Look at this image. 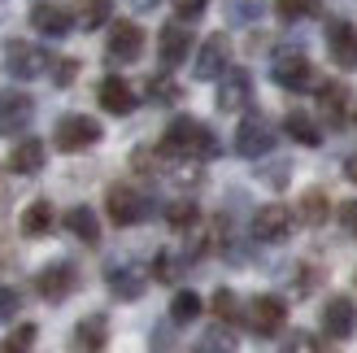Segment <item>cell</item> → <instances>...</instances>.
Instances as JSON below:
<instances>
[{
    "label": "cell",
    "instance_id": "8",
    "mask_svg": "<svg viewBox=\"0 0 357 353\" xmlns=\"http://www.w3.org/2000/svg\"><path fill=\"white\" fill-rule=\"evenodd\" d=\"M271 149H275V127L261 114H248L236 131V153L240 157H266Z\"/></svg>",
    "mask_w": 357,
    "mask_h": 353
},
{
    "label": "cell",
    "instance_id": "18",
    "mask_svg": "<svg viewBox=\"0 0 357 353\" xmlns=\"http://www.w3.org/2000/svg\"><path fill=\"white\" fill-rule=\"evenodd\" d=\"M139 52H144V31H139L135 22H118V27L109 31V61L127 66V61L139 57Z\"/></svg>",
    "mask_w": 357,
    "mask_h": 353
},
{
    "label": "cell",
    "instance_id": "20",
    "mask_svg": "<svg viewBox=\"0 0 357 353\" xmlns=\"http://www.w3.org/2000/svg\"><path fill=\"white\" fill-rule=\"evenodd\" d=\"M96 96H100V110L105 114H131L135 110V92H131V83L127 79H105L100 87H96Z\"/></svg>",
    "mask_w": 357,
    "mask_h": 353
},
{
    "label": "cell",
    "instance_id": "37",
    "mask_svg": "<svg viewBox=\"0 0 357 353\" xmlns=\"http://www.w3.org/2000/svg\"><path fill=\"white\" fill-rule=\"evenodd\" d=\"M153 279H162V284H174V279H178V262H174V253H157V262H153Z\"/></svg>",
    "mask_w": 357,
    "mask_h": 353
},
{
    "label": "cell",
    "instance_id": "40",
    "mask_svg": "<svg viewBox=\"0 0 357 353\" xmlns=\"http://www.w3.org/2000/svg\"><path fill=\"white\" fill-rule=\"evenodd\" d=\"M340 223H344V232L357 236V201H344V205H340Z\"/></svg>",
    "mask_w": 357,
    "mask_h": 353
},
{
    "label": "cell",
    "instance_id": "41",
    "mask_svg": "<svg viewBox=\"0 0 357 353\" xmlns=\"http://www.w3.org/2000/svg\"><path fill=\"white\" fill-rule=\"evenodd\" d=\"M75 75H79V66H75V61H61L57 70H52V79H57V87H66V83L75 79Z\"/></svg>",
    "mask_w": 357,
    "mask_h": 353
},
{
    "label": "cell",
    "instance_id": "29",
    "mask_svg": "<svg viewBox=\"0 0 357 353\" xmlns=\"http://www.w3.org/2000/svg\"><path fill=\"white\" fill-rule=\"evenodd\" d=\"M192 353H236V336H231L227 327H213L192 345Z\"/></svg>",
    "mask_w": 357,
    "mask_h": 353
},
{
    "label": "cell",
    "instance_id": "26",
    "mask_svg": "<svg viewBox=\"0 0 357 353\" xmlns=\"http://www.w3.org/2000/svg\"><path fill=\"white\" fill-rule=\"evenodd\" d=\"M52 232V205L48 201H31L22 209V236H48Z\"/></svg>",
    "mask_w": 357,
    "mask_h": 353
},
{
    "label": "cell",
    "instance_id": "17",
    "mask_svg": "<svg viewBox=\"0 0 357 353\" xmlns=\"http://www.w3.org/2000/svg\"><path fill=\"white\" fill-rule=\"evenodd\" d=\"M31 27L40 35H48V40H61V35H70V27H75V13L52 5V0H40L35 13H31Z\"/></svg>",
    "mask_w": 357,
    "mask_h": 353
},
{
    "label": "cell",
    "instance_id": "27",
    "mask_svg": "<svg viewBox=\"0 0 357 353\" xmlns=\"http://www.w3.org/2000/svg\"><path fill=\"white\" fill-rule=\"evenodd\" d=\"M283 131H288L296 144H305V149L323 144V131L314 127V118H310V114H288V118H283Z\"/></svg>",
    "mask_w": 357,
    "mask_h": 353
},
{
    "label": "cell",
    "instance_id": "31",
    "mask_svg": "<svg viewBox=\"0 0 357 353\" xmlns=\"http://www.w3.org/2000/svg\"><path fill=\"white\" fill-rule=\"evenodd\" d=\"M35 336H40V327H35V323H22V327H17L5 345H0V353H31Z\"/></svg>",
    "mask_w": 357,
    "mask_h": 353
},
{
    "label": "cell",
    "instance_id": "36",
    "mask_svg": "<svg viewBox=\"0 0 357 353\" xmlns=\"http://www.w3.org/2000/svg\"><path fill=\"white\" fill-rule=\"evenodd\" d=\"M279 353H323V345H318L310 331H296V336L283 340V349H279Z\"/></svg>",
    "mask_w": 357,
    "mask_h": 353
},
{
    "label": "cell",
    "instance_id": "38",
    "mask_svg": "<svg viewBox=\"0 0 357 353\" xmlns=\"http://www.w3.org/2000/svg\"><path fill=\"white\" fill-rule=\"evenodd\" d=\"M17 306H22V301H17V292H13V288H5V284H0V323H13V314H17Z\"/></svg>",
    "mask_w": 357,
    "mask_h": 353
},
{
    "label": "cell",
    "instance_id": "11",
    "mask_svg": "<svg viewBox=\"0 0 357 353\" xmlns=\"http://www.w3.org/2000/svg\"><path fill=\"white\" fill-rule=\"evenodd\" d=\"M227 61H231V44L222 31H213L209 40L201 44V52H196V79H222L227 75Z\"/></svg>",
    "mask_w": 357,
    "mask_h": 353
},
{
    "label": "cell",
    "instance_id": "33",
    "mask_svg": "<svg viewBox=\"0 0 357 353\" xmlns=\"http://www.w3.org/2000/svg\"><path fill=\"white\" fill-rule=\"evenodd\" d=\"M279 17H288V22H296V17H314L318 13V0H275Z\"/></svg>",
    "mask_w": 357,
    "mask_h": 353
},
{
    "label": "cell",
    "instance_id": "30",
    "mask_svg": "<svg viewBox=\"0 0 357 353\" xmlns=\"http://www.w3.org/2000/svg\"><path fill=\"white\" fill-rule=\"evenodd\" d=\"M261 13H266V0H227V17H231V22H240V27L257 22Z\"/></svg>",
    "mask_w": 357,
    "mask_h": 353
},
{
    "label": "cell",
    "instance_id": "5",
    "mask_svg": "<svg viewBox=\"0 0 357 353\" xmlns=\"http://www.w3.org/2000/svg\"><path fill=\"white\" fill-rule=\"evenodd\" d=\"M283 323H288V306H283V296H253V306H248V327H253V336H279Z\"/></svg>",
    "mask_w": 357,
    "mask_h": 353
},
{
    "label": "cell",
    "instance_id": "42",
    "mask_svg": "<svg viewBox=\"0 0 357 353\" xmlns=\"http://www.w3.org/2000/svg\"><path fill=\"white\" fill-rule=\"evenodd\" d=\"M344 174H349V183H357V153H353L349 162H344Z\"/></svg>",
    "mask_w": 357,
    "mask_h": 353
},
{
    "label": "cell",
    "instance_id": "24",
    "mask_svg": "<svg viewBox=\"0 0 357 353\" xmlns=\"http://www.w3.org/2000/svg\"><path fill=\"white\" fill-rule=\"evenodd\" d=\"M109 13H114V0H79V5H75V22L83 31H96V27L109 22Z\"/></svg>",
    "mask_w": 357,
    "mask_h": 353
},
{
    "label": "cell",
    "instance_id": "13",
    "mask_svg": "<svg viewBox=\"0 0 357 353\" xmlns=\"http://www.w3.org/2000/svg\"><path fill=\"white\" fill-rule=\"evenodd\" d=\"M105 345H109V319L105 314H87L70 331V353H100Z\"/></svg>",
    "mask_w": 357,
    "mask_h": 353
},
{
    "label": "cell",
    "instance_id": "25",
    "mask_svg": "<svg viewBox=\"0 0 357 353\" xmlns=\"http://www.w3.org/2000/svg\"><path fill=\"white\" fill-rule=\"evenodd\" d=\"M66 227H70V232H75L83 244H96V240H100V223H96V214H92L87 205H75V209H70V214H66Z\"/></svg>",
    "mask_w": 357,
    "mask_h": 353
},
{
    "label": "cell",
    "instance_id": "22",
    "mask_svg": "<svg viewBox=\"0 0 357 353\" xmlns=\"http://www.w3.org/2000/svg\"><path fill=\"white\" fill-rule=\"evenodd\" d=\"M318 110H323V118L331 122V127H344V110H349V92L340 83H323L318 87Z\"/></svg>",
    "mask_w": 357,
    "mask_h": 353
},
{
    "label": "cell",
    "instance_id": "2",
    "mask_svg": "<svg viewBox=\"0 0 357 353\" xmlns=\"http://www.w3.org/2000/svg\"><path fill=\"white\" fill-rule=\"evenodd\" d=\"M105 209H109V218L118 227H135V223H144L153 214V201L144 197V192H135L127 183H114L109 188V197H105Z\"/></svg>",
    "mask_w": 357,
    "mask_h": 353
},
{
    "label": "cell",
    "instance_id": "32",
    "mask_svg": "<svg viewBox=\"0 0 357 353\" xmlns=\"http://www.w3.org/2000/svg\"><path fill=\"white\" fill-rule=\"evenodd\" d=\"M213 314H218L222 323H236V319H240V301H236V292H231V288H218V292H213Z\"/></svg>",
    "mask_w": 357,
    "mask_h": 353
},
{
    "label": "cell",
    "instance_id": "28",
    "mask_svg": "<svg viewBox=\"0 0 357 353\" xmlns=\"http://www.w3.org/2000/svg\"><path fill=\"white\" fill-rule=\"evenodd\" d=\"M201 296H196L192 288L183 292H174V301H170V323H196V314H201Z\"/></svg>",
    "mask_w": 357,
    "mask_h": 353
},
{
    "label": "cell",
    "instance_id": "21",
    "mask_svg": "<svg viewBox=\"0 0 357 353\" xmlns=\"http://www.w3.org/2000/svg\"><path fill=\"white\" fill-rule=\"evenodd\" d=\"M109 292L118 296V301H135V296H144V275L131 271V266H109Z\"/></svg>",
    "mask_w": 357,
    "mask_h": 353
},
{
    "label": "cell",
    "instance_id": "7",
    "mask_svg": "<svg viewBox=\"0 0 357 353\" xmlns=\"http://www.w3.org/2000/svg\"><path fill=\"white\" fill-rule=\"evenodd\" d=\"M292 223H296V214L288 205H261L257 214H253V236L261 240V244H283L292 236Z\"/></svg>",
    "mask_w": 357,
    "mask_h": 353
},
{
    "label": "cell",
    "instance_id": "6",
    "mask_svg": "<svg viewBox=\"0 0 357 353\" xmlns=\"http://www.w3.org/2000/svg\"><path fill=\"white\" fill-rule=\"evenodd\" d=\"M5 70L13 79H40L44 70H48V52L44 48H35V44H26V40H13L9 48H5Z\"/></svg>",
    "mask_w": 357,
    "mask_h": 353
},
{
    "label": "cell",
    "instance_id": "9",
    "mask_svg": "<svg viewBox=\"0 0 357 353\" xmlns=\"http://www.w3.org/2000/svg\"><path fill=\"white\" fill-rule=\"evenodd\" d=\"M75 288H79V271L70 266V262H52V266H44L35 275V292H40L44 301H66Z\"/></svg>",
    "mask_w": 357,
    "mask_h": 353
},
{
    "label": "cell",
    "instance_id": "19",
    "mask_svg": "<svg viewBox=\"0 0 357 353\" xmlns=\"http://www.w3.org/2000/svg\"><path fill=\"white\" fill-rule=\"evenodd\" d=\"M44 140H35V135H26V140H17L13 144V153H9V170L13 174H40L44 170Z\"/></svg>",
    "mask_w": 357,
    "mask_h": 353
},
{
    "label": "cell",
    "instance_id": "12",
    "mask_svg": "<svg viewBox=\"0 0 357 353\" xmlns=\"http://www.w3.org/2000/svg\"><path fill=\"white\" fill-rule=\"evenodd\" d=\"M327 48L340 70H357V27L353 22H344V17L327 22Z\"/></svg>",
    "mask_w": 357,
    "mask_h": 353
},
{
    "label": "cell",
    "instance_id": "1",
    "mask_svg": "<svg viewBox=\"0 0 357 353\" xmlns=\"http://www.w3.org/2000/svg\"><path fill=\"white\" fill-rule=\"evenodd\" d=\"M162 153L166 157H183V162H201V157H213L218 153V140L205 122L196 118H174L166 135H162Z\"/></svg>",
    "mask_w": 357,
    "mask_h": 353
},
{
    "label": "cell",
    "instance_id": "39",
    "mask_svg": "<svg viewBox=\"0 0 357 353\" xmlns=\"http://www.w3.org/2000/svg\"><path fill=\"white\" fill-rule=\"evenodd\" d=\"M205 5H209V0H174V13L183 17V22H192V17L205 13Z\"/></svg>",
    "mask_w": 357,
    "mask_h": 353
},
{
    "label": "cell",
    "instance_id": "4",
    "mask_svg": "<svg viewBox=\"0 0 357 353\" xmlns=\"http://www.w3.org/2000/svg\"><path fill=\"white\" fill-rule=\"evenodd\" d=\"M52 140H57V149H61V153L92 149L96 140H100V122L83 118V114H70V118H61V122H57V131H52Z\"/></svg>",
    "mask_w": 357,
    "mask_h": 353
},
{
    "label": "cell",
    "instance_id": "35",
    "mask_svg": "<svg viewBox=\"0 0 357 353\" xmlns=\"http://www.w3.org/2000/svg\"><path fill=\"white\" fill-rule=\"evenodd\" d=\"M166 218H170V227H178V232H188V227L196 223V205H192V201H174V205L166 209Z\"/></svg>",
    "mask_w": 357,
    "mask_h": 353
},
{
    "label": "cell",
    "instance_id": "10",
    "mask_svg": "<svg viewBox=\"0 0 357 353\" xmlns=\"http://www.w3.org/2000/svg\"><path fill=\"white\" fill-rule=\"evenodd\" d=\"M31 118H35V100L26 92H5L0 96V135H22L31 127Z\"/></svg>",
    "mask_w": 357,
    "mask_h": 353
},
{
    "label": "cell",
    "instance_id": "3",
    "mask_svg": "<svg viewBox=\"0 0 357 353\" xmlns=\"http://www.w3.org/2000/svg\"><path fill=\"white\" fill-rule=\"evenodd\" d=\"M271 79L283 87V92H305V87L314 83V66L305 61V52L283 48V52H275V61H271Z\"/></svg>",
    "mask_w": 357,
    "mask_h": 353
},
{
    "label": "cell",
    "instance_id": "16",
    "mask_svg": "<svg viewBox=\"0 0 357 353\" xmlns=\"http://www.w3.org/2000/svg\"><path fill=\"white\" fill-rule=\"evenodd\" d=\"M248 100H253V79H248V70H227L222 87H218V110L236 114V110H244Z\"/></svg>",
    "mask_w": 357,
    "mask_h": 353
},
{
    "label": "cell",
    "instance_id": "15",
    "mask_svg": "<svg viewBox=\"0 0 357 353\" xmlns=\"http://www.w3.org/2000/svg\"><path fill=\"white\" fill-rule=\"evenodd\" d=\"M323 331L331 340H349L357 331V306L349 301V296H331V301L323 306Z\"/></svg>",
    "mask_w": 357,
    "mask_h": 353
},
{
    "label": "cell",
    "instance_id": "23",
    "mask_svg": "<svg viewBox=\"0 0 357 353\" xmlns=\"http://www.w3.org/2000/svg\"><path fill=\"white\" fill-rule=\"evenodd\" d=\"M327 214H331V201H327V192H318V188H310L305 197H301V205H296V223L301 227H323Z\"/></svg>",
    "mask_w": 357,
    "mask_h": 353
},
{
    "label": "cell",
    "instance_id": "14",
    "mask_svg": "<svg viewBox=\"0 0 357 353\" xmlns=\"http://www.w3.org/2000/svg\"><path fill=\"white\" fill-rule=\"evenodd\" d=\"M188 52H192V31H188L183 22L162 27V35H157V57H162V66H166V70L183 66V61H188Z\"/></svg>",
    "mask_w": 357,
    "mask_h": 353
},
{
    "label": "cell",
    "instance_id": "34",
    "mask_svg": "<svg viewBox=\"0 0 357 353\" xmlns=\"http://www.w3.org/2000/svg\"><path fill=\"white\" fill-rule=\"evenodd\" d=\"M149 100H157V105H174V100H178V87H174V79H166V75L149 79Z\"/></svg>",
    "mask_w": 357,
    "mask_h": 353
},
{
    "label": "cell",
    "instance_id": "43",
    "mask_svg": "<svg viewBox=\"0 0 357 353\" xmlns=\"http://www.w3.org/2000/svg\"><path fill=\"white\" fill-rule=\"evenodd\" d=\"M353 284H357V271H353Z\"/></svg>",
    "mask_w": 357,
    "mask_h": 353
}]
</instances>
